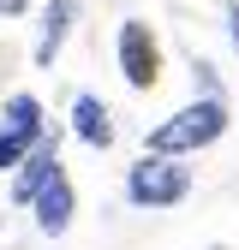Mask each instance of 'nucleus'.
Instances as JSON below:
<instances>
[{
    "label": "nucleus",
    "instance_id": "obj_1",
    "mask_svg": "<svg viewBox=\"0 0 239 250\" xmlns=\"http://www.w3.org/2000/svg\"><path fill=\"white\" fill-rule=\"evenodd\" d=\"M221 131H227V107L221 102H191L149 131V149L156 155H191V149H209Z\"/></svg>",
    "mask_w": 239,
    "mask_h": 250
},
{
    "label": "nucleus",
    "instance_id": "obj_2",
    "mask_svg": "<svg viewBox=\"0 0 239 250\" xmlns=\"http://www.w3.org/2000/svg\"><path fill=\"white\" fill-rule=\"evenodd\" d=\"M186 191H191V173L179 167V161H167V155H156V149L126 173V197L138 208H173Z\"/></svg>",
    "mask_w": 239,
    "mask_h": 250
},
{
    "label": "nucleus",
    "instance_id": "obj_3",
    "mask_svg": "<svg viewBox=\"0 0 239 250\" xmlns=\"http://www.w3.org/2000/svg\"><path fill=\"white\" fill-rule=\"evenodd\" d=\"M120 66H126V78H132L138 89L156 83L162 60H156V36H149V24H126V30H120Z\"/></svg>",
    "mask_w": 239,
    "mask_h": 250
},
{
    "label": "nucleus",
    "instance_id": "obj_4",
    "mask_svg": "<svg viewBox=\"0 0 239 250\" xmlns=\"http://www.w3.org/2000/svg\"><path fill=\"white\" fill-rule=\"evenodd\" d=\"M30 214H36V227L48 232V238H60L72 227V185H66V173H54L42 191H36V203H30Z\"/></svg>",
    "mask_w": 239,
    "mask_h": 250
},
{
    "label": "nucleus",
    "instance_id": "obj_5",
    "mask_svg": "<svg viewBox=\"0 0 239 250\" xmlns=\"http://www.w3.org/2000/svg\"><path fill=\"white\" fill-rule=\"evenodd\" d=\"M72 18H78V0H48V12H42V36H36V66H54V60H60V42H66Z\"/></svg>",
    "mask_w": 239,
    "mask_h": 250
},
{
    "label": "nucleus",
    "instance_id": "obj_6",
    "mask_svg": "<svg viewBox=\"0 0 239 250\" xmlns=\"http://www.w3.org/2000/svg\"><path fill=\"white\" fill-rule=\"evenodd\" d=\"M72 131H78L90 149H108V143H114V125H108V107H102V96H90V89H84V96L72 102Z\"/></svg>",
    "mask_w": 239,
    "mask_h": 250
},
{
    "label": "nucleus",
    "instance_id": "obj_7",
    "mask_svg": "<svg viewBox=\"0 0 239 250\" xmlns=\"http://www.w3.org/2000/svg\"><path fill=\"white\" fill-rule=\"evenodd\" d=\"M54 173H60V167H54V149H42L36 161L24 155V173L12 179V203H36V191H42V185H48Z\"/></svg>",
    "mask_w": 239,
    "mask_h": 250
},
{
    "label": "nucleus",
    "instance_id": "obj_8",
    "mask_svg": "<svg viewBox=\"0 0 239 250\" xmlns=\"http://www.w3.org/2000/svg\"><path fill=\"white\" fill-rule=\"evenodd\" d=\"M6 125L24 131V137H42V102L36 96H12L6 102Z\"/></svg>",
    "mask_w": 239,
    "mask_h": 250
},
{
    "label": "nucleus",
    "instance_id": "obj_9",
    "mask_svg": "<svg viewBox=\"0 0 239 250\" xmlns=\"http://www.w3.org/2000/svg\"><path fill=\"white\" fill-rule=\"evenodd\" d=\"M30 143H36V137H24V131H12V125H6V131H0V173H6V167H24Z\"/></svg>",
    "mask_w": 239,
    "mask_h": 250
},
{
    "label": "nucleus",
    "instance_id": "obj_10",
    "mask_svg": "<svg viewBox=\"0 0 239 250\" xmlns=\"http://www.w3.org/2000/svg\"><path fill=\"white\" fill-rule=\"evenodd\" d=\"M0 12H6V18H18V12H24V0H0Z\"/></svg>",
    "mask_w": 239,
    "mask_h": 250
},
{
    "label": "nucleus",
    "instance_id": "obj_11",
    "mask_svg": "<svg viewBox=\"0 0 239 250\" xmlns=\"http://www.w3.org/2000/svg\"><path fill=\"white\" fill-rule=\"evenodd\" d=\"M227 24H233V42H239V6H233V12H227Z\"/></svg>",
    "mask_w": 239,
    "mask_h": 250
}]
</instances>
